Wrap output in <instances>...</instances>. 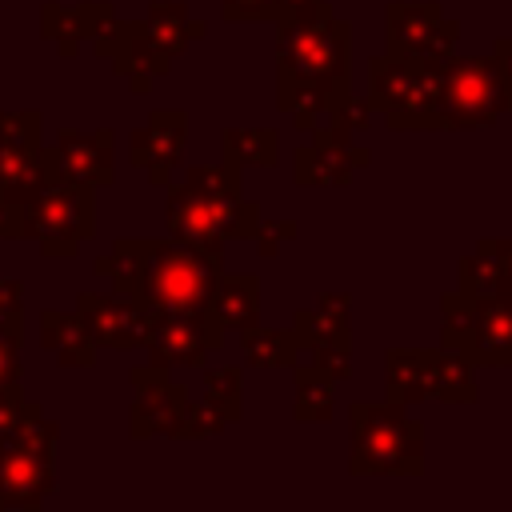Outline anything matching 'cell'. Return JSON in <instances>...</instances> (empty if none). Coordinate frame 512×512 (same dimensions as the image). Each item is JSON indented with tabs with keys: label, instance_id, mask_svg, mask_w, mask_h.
<instances>
[{
	"label": "cell",
	"instance_id": "cell-1",
	"mask_svg": "<svg viewBox=\"0 0 512 512\" xmlns=\"http://www.w3.org/2000/svg\"><path fill=\"white\" fill-rule=\"evenodd\" d=\"M276 108L312 132L352 96V24L328 0H296L276 12Z\"/></svg>",
	"mask_w": 512,
	"mask_h": 512
},
{
	"label": "cell",
	"instance_id": "cell-2",
	"mask_svg": "<svg viewBox=\"0 0 512 512\" xmlns=\"http://www.w3.org/2000/svg\"><path fill=\"white\" fill-rule=\"evenodd\" d=\"M348 472L352 476H420L424 420L396 400H356L348 408Z\"/></svg>",
	"mask_w": 512,
	"mask_h": 512
},
{
	"label": "cell",
	"instance_id": "cell-3",
	"mask_svg": "<svg viewBox=\"0 0 512 512\" xmlns=\"http://www.w3.org/2000/svg\"><path fill=\"white\" fill-rule=\"evenodd\" d=\"M512 112V88L504 84L492 56H444L432 104V132H476L492 128Z\"/></svg>",
	"mask_w": 512,
	"mask_h": 512
},
{
	"label": "cell",
	"instance_id": "cell-4",
	"mask_svg": "<svg viewBox=\"0 0 512 512\" xmlns=\"http://www.w3.org/2000/svg\"><path fill=\"white\" fill-rule=\"evenodd\" d=\"M56 424L40 412V404L20 408V416L0 432V512L4 508H36L56 488Z\"/></svg>",
	"mask_w": 512,
	"mask_h": 512
},
{
	"label": "cell",
	"instance_id": "cell-5",
	"mask_svg": "<svg viewBox=\"0 0 512 512\" xmlns=\"http://www.w3.org/2000/svg\"><path fill=\"white\" fill-rule=\"evenodd\" d=\"M440 348L460 352L472 368H512V308L500 296H440Z\"/></svg>",
	"mask_w": 512,
	"mask_h": 512
},
{
	"label": "cell",
	"instance_id": "cell-6",
	"mask_svg": "<svg viewBox=\"0 0 512 512\" xmlns=\"http://www.w3.org/2000/svg\"><path fill=\"white\" fill-rule=\"evenodd\" d=\"M444 60H412V56H372L368 60V108L384 116L392 132H432L436 80Z\"/></svg>",
	"mask_w": 512,
	"mask_h": 512
},
{
	"label": "cell",
	"instance_id": "cell-7",
	"mask_svg": "<svg viewBox=\"0 0 512 512\" xmlns=\"http://www.w3.org/2000/svg\"><path fill=\"white\" fill-rule=\"evenodd\" d=\"M52 164V160H48ZM20 236H32L44 256H72L80 240L96 228V204L88 184H72L56 172H48L24 200H20Z\"/></svg>",
	"mask_w": 512,
	"mask_h": 512
},
{
	"label": "cell",
	"instance_id": "cell-8",
	"mask_svg": "<svg viewBox=\"0 0 512 512\" xmlns=\"http://www.w3.org/2000/svg\"><path fill=\"white\" fill-rule=\"evenodd\" d=\"M220 272H224V264L212 252L188 248L172 236L152 240L144 284H140L136 300H144L152 308H172V312H204Z\"/></svg>",
	"mask_w": 512,
	"mask_h": 512
},
{
	"label": "cell",
	"instance_id": "cell-9",
	"mask_svg": "<svg viewBox=\"0 0 512 512\" xmlns=\"http://www.w3.org/2000/svg\"><path fill=\"white\" fill-rule=\"evenodd\" d=\"M224 328L204 312H172L144 304V340L140 348L152 356V364L164 368H204L208 352L224 344Z\"/></svg>",
	"mask_w": 512,
	"mask_h": 512
},
{
	"label": "cell",
	"instance_id": "cell-10",
	"mask_svg": "<svg viewBox=\"0 0 512 512\" xmlns=\"http://www.w3.org/2000/svg\"><path fill=\"white\" fill-rule=\"evenodd\" d=\"M388 48L396 56H412V60H444L456 52L460 40V20L444 16L440 4L424 0V4H404L392 0L388 4Z\"/></svg>",
	"mask_w": 512,
	"mask_h": 512
},
{
	"label": "cell",
	"instance_id": "cell-11",
	"mask_svg": "<svg viewBox=\"0 0 512 512\" xmlns=\"http://www.w3.org/2000/svg\"><path fill=\"white\" fill-rule=\"evenodd\" d=\"M132 436L148 440V436H172L184 412L188 392L180 384H172L164 364H140L132 368Z\"/></svg>",
	"mask_w": 512,
	"mask_h": 512
},
{
	"label": "cell",
	"instance_id": "cell-12",
	"mask_svg": "<svg viewBox=\"0 0 512 512\" xmlns=\"http://www.w3.org/2000/svg\"><path fill=\"white\" fill-rule=\"evenodd\" d=\"M372 164L368 144H340L328 136V128H312V144H300L292 152V180L300 188H344L356 168Z\"/></svg>",
	"mask_w": 512,
	"mask_h": 512
},
{
	"label": "cell",
	"instance_id": "cell-13",
	"mask_svg": "<svg viewBox=\"0 0 512 512\" xmlns=\"http://www.w3.org/2000/svg\"><path fill=\"white\" fill-rule=\"evenodd\" d=\"M184 136H188V112L156 108L148 116V124L132 132V164L144 168L156 188H168L172 184V168H176V160L184 152Z\"/></svg>",
	"mask_w": 512,
	"mask_h": 512
},
{
	"label": "cell",
	"instance_id": "cell-14",
	"mask_svg": "<svg viewBox=\"0 0 512 512\" xmlns=\"http://www.w3.org/2000/svg\"><path fill=\"white\" fill-rule=\"evenodd\" d=\"M76 312L96 348H140V340H144V300H136V296L84 292L76 300Z\"/></svg>",
	"mask_w": 512,
	"mask_h": 512
},
{
	"label": "cell",
	"instance_id": "cell-15",
	"mask_svg": "<svg viewBox=\"0 0 512 512\" xmlns=\"http://www.w3.org/2000/svg\"><path fill=\"white\" fill-rule=\"evenodd\" d=\"M48 160L56 176L104 188L112 184V132H60V140L48 148Z\"/></svg>",
	"mask_w": 512,
	"mask_h": 512
},
{
	"label": "cell",
	"instance_id": "cell-16",
	"mask_svg": "<svg viewBox=\"0 0 512 512\" xmlns=\"http://www.w3.org/2000/svg\"><path fill=\"white\" fill-rule=\"evenodd\" d=\"M168 236L180 240V244H188V248L212 252V256L224 252V236L212 224L208 196L204 192H192V188H184L176 180L168 184Z\"/></svg>",
	"mask_w": 512,
	"mask_h": 512
},
{
	"label": "cell",
	"instance_id": "cell-17",
	"mask_svg": "<svg viewBox=\"0 0 512 512\" xmlns=\"http://www.w3.org/2000/svg\"><path fill=\"white\" fill-rule=\"evenodd\" d=\"M260 276L252 272H220L208 296V316L224 332H240L260 324Z\"/></svg>",
	"mask_w": 512,
	"mask_h": 512
},
{
	"label": "cell",
	"instance_id": "cell-18",
	"mask_svg": "<svg viewBox=\"0 0 512 512\" xmlns=\"http://www.w3.org/2000/svg\"><path fill=\"white\" fill-rule=\"evenodd\" d=\"M440 348H388L384 356V380H388V400L412 408L432 400V368H436Z\"/></svg>",
	"mask_w": 512,
	"mask_h": 512
},
{
	"label": "cell",
	"instance_id": "cell-19",
	"mask_svg": "<svg viewBox=\"0 0 512 512\" xmlns=\"http://www.w3.org/2000/svg\"><path fill=\"white\" fill-rule=\"evenodd\" d=\"M112 20L116 16L108 4H72V8L48 4L44 8V36L56 40L64 56H72L80 48V40H96Z\"/></svg>",
	"mask_w": 512,
	"mask_h": 512
},
{
	"label": "cell",
	"instance_id": "cell-20",
	"mask_svg": "<svg viewBox=\"0 0 512 512\" xmlns=\"http://www.w3.org/2000/svg\"><path fill=\"white\" fill-rule=\"evenodd\" d=\"M40 340L64 368H88L96 360V344L80 320V312H44L40 316Z\"/></svg>",
	"mask_w": 512,
	"mask_h": 512
},
{
	"label": "cell",
	"instance_id": "cell-21",
	"mask_svg": "<svg viewBox=\"0 0 512 512\" xmlns=\"http://www.w3.org/2000/svg\"><path fill=\"white\" fill-rule=\"evenodd\" d=\"M292 380H296V396H292V420L300 424H324L336 408V380L328 372H320L308 360L292 364Z\"/></svg>",
	"mask_w": 512,
	"mask_h": 512
},
{
	"label": "cell",
	"instance_id": "cell-22",
	"mask_svg": "<svg viewBox=\"0 0 512 512\" xmlns=\"http://www.w3.org/2000/svg\"><path fill=\"white\" fill-rule=\"evenodd\" d=\"M240 352L252 368H292L300 360V340L292 328H240Z\"/></svg>",
	"mask_w": 512,
	"mask_h": 512
},
{
	"label": "cell",
	"instance_id": "cell-23",
	"mask_svg": "<svg viewBox=\"0 0 512 512\" xmlns=\"http://www.w3.org/2000/svg\"><path fill=\"white\" fill-rule=\"evenodd\" d=\"M148 248H152L148 236H120V240L112 244V256L96 260V272H100V276H112V288H116V292L140 296L144 268H148Z\"/></svg>",
	"mask_w": 512,
	"mask_h": 512
},
{
	"label": "cell",
	"instance_id": "cell-24",
	"mask_svg": "<svg viewBox=\"0 0 512 512\" xmlns=\"http://www.w3.org/2000/svg\"><path fill=\"white\" fill-rule=\"evenodd\" d=\"M220 152L232 164H256V168H276L280 164V136L272 128H224L220 132Z\"/></svg>",
	"mask_w": 512,
	"mask_h": 512
},
{
	"label": "cell",
	"instance_id": "cell-25",
	"mask_svg": "<svg viewBox=\"0 0 512 512\" xmlns=\"http://www.w3.org/2000/svg\"><path fill=\"white\" fill-rule=\"evenodd\" d=\"M432 400H440V404H476V368L452 348L436 352Z\"/></svg>",
	"mask_w": 512,
	"mask_h": 512
},
{
	"label": "cell",
	"instance_id": "cell-26",
	"mask_svg": "<svg viewBox=\"0 0 512 512\" xmlns=\"http://www.w3.org/2000/svg\"><path fill=\"white\" fill-rule=\"evenodd\" d=\"M500 276H504V268H500L496 252L488 248V236L476 244L472 256H464L456 264V288H464L468 296H496L500 292Z\"/></svg>",
	"mask_w": 512,
	"mask_h": 512
},
{
	"label": "cell",
	"instance_id": "cell-27",
	"mask_svg": "<svg viewBox=\"0 0 512 512\" xmlns=\"http://www.w3.org/2000/svg\"><path fill=\"white\" fill-rule=\"evenodd\" d=\"M204 396L224 412L228 424L244 420V368H236V364L208 368L204 372Z\"/></svg>",
	"mask_w": 512,
	"mask_h": 512
},
{
	"label": "cell",
	"instance_id": "cell-28",
	"mask_svg": "<svg viewBox=\"0 0 512 512\" xmlns=\"http://www.w3.org/2000/svg\"><path fill=\"white\" fill-rule=\"evenodd\" d=\"M180 184L192 192H204V196H244V176H240V164H232V160L192 164Z\"/></svg>",
	"mask_w": 512,
	"mask_h": 512
},
{
	"label": "cell",
	"instance_id": "cell-29",
	"mask_svg": "<svg viewBox=\"0 0 512 512\" xmlns=\"http://www.w3.org/2000/svg\"><path fill=\"white\" fill-rule=\"evenodd\" d=\"M224 412L208 400V396H200V400H184V412H180V424H176V440H208V436H216V432H224Z\"/></svg>",
	"mask_w": 512,
	"mask_h": 512
},
{
	"label": "cell",
	"instance_id": "cell-30",
	"mask_svg": "<svg viewBox=\"0 0 512 512\" xmlns=\"http://www.w3.org/2000/svg\"><path fill=\"white\" fill-rule=\"evenodd\" d=\"M288 328L296 332L300 344H316V340H352V336H348V320L328 316V312H320L316 304H312V308H296V316H292Z\"/></svg>",
	"mask_w": 512,
	"mask_h": 512
},
{
	"label": "cell",
	"instance_id": "cell-31",
	"mask_svg": "<svg viewBox=\"0 0 512 512\" xmlns=\"http://www.w3.org/2000/svg\"><path fill=\"white\" fill-rule=\"evenodd\" d=\"M300 360L316 364L320 372H328L336 384L352 376V340H316V344H300Z\"/></svg>",
	"mask_w": 512,
	"mask_h": 512
},
{
	"label": "cell",
	"instance_id": "cell-32",
	"mask_svg": "<svg viewBox=\"0 0 512 512\" xmlns=\"http://www.w3.org/2000/svg\"><path fill=\"white\" fill-rule=\"evenodd\" d=\"M324 120H328L324 128H328V136H332V140H340V144H356L352 136L368 128L372 108H368V100H364V96H348V100H340Z\"/></svg>",
	"mask_w": 512,
	"mask_h": 512
},
{
	"label": "cell",
	"instance_id": "cell-33",
	"mask_svg": "<svg viewBox=\"0 0 512 512\" xmlns=\"http://www.w3.org/2000/svg\"><path fill=\"white\" fill-rule=\"evenodd\" d=\"M296 220H260V228H256V248H260V256L264 260H276V252H280V244L284 240H296Z\"/></svg>",
	"mask_w": 512,
	"mask_h": 512
},
{
	"label": "cell",
	"instance_id": "cell-34",
	"mask_svg": "<svg viewBox=\"0 0 512 512\" xmlns=\"http://www.w3.org/2000/svg\"><path fill=\"white\" fill-rule=\"evenodd\" d=\"M20 332L0 328V388H20Z\"/></svg>",
	"mask_w": 512,
	"mask_h": 512
},
{
	"label": "cell",
	"instance_id": "cell-35",
	"mask_svg": "<svg viewBox=\"0 0 512 512\" xmlns=\"http://www.w3.org/2000/svg\"><path fill=\"white\" fill-rule=\"evenodd\" d=\"M284 0H220L224 20H276Z\"/></svg>",
	"mask_w": 512,
	"mask_h": 512
},
{
	"label": "cell",
	"instance_id": "cell-36",
	"mask_svg": "<svg viewBox=\"0 0 512 512\" xmlns=\"http://www.w3.org/2000/svg\"><path fill=\"white\" fill-rule=\"evenodd\" d=\"M20 300H24V284L20 280H0V328L20 332Z\"/></svg>",
	"mask_w": 512,
	"mask_h": 512
},
{
	"label": "cell",
	"instance_id": "cell-37",
	"mask_svg": "<svg viewBox=\"0 0 512 512\" xmlns=\"http://www.w3.org/2000/svg\"><path fill=\"white\" fill-rule=\"evenodd\" d=\"M316 308H320V312H328V316L348 320V312H352V296H348V292H320Z\"/></svg>",
	"mask_w": 512,
	"mask_h": 512
},
{
	"label": "cell",
	"instance_id": "cell-38",
	"mask_svg": "<svg viewBox=\"0 0 512 512\" xmlns=\"http://www.w3.org/2000/svg\"><path fill=\"white\" fill-rule=\"evenodd\" d=\"M492 60H496V68H500L504 84L512 88V36H500V40L492 44Z\"/></svg>",
	"mask_w": 512,
	"mask_h": 512
},
{
	"label": "cell",
	"instance_id": "cell-39",
	"mask_svg": "<svg viewBox=\"0 0 512 512\" xmlns=\"http://www.w3.org/2000/svg\"><path fill=\"white\" fill-rule=\"evenodd\" d=\"M488 248L496 252V260H500V268L512 276V236H488Z\"/></svg>",
	"mask_w": 512,
	"mask_h": 512
},
{
	"label": "cell",
	"instance_id": "cell-40",
	"mask_svg": "<svg viewBox=\"0 0 512 512\" xmlns=\"http://www.w3.org/2000/svg\"><path fill=\"white\" fill-rule=\"evenodd\" d=\"M284 4H296V0H284ZM284 4H280V8H284Z\"/></svg>",
	"mask_w": 512,
	"mask_h": 512
}]
</instances>
